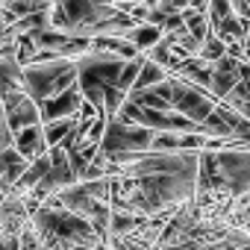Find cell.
Listing matches in <instances>:
<instances>
[{
  "instance_id": "6da1fadb",
  "label": "cell",
  "mask_w": 250,
  "mask_h": 250,
  "mask_svg": "<svg viewBox=\"0 0 250 250\" xmlns=\"http://www.w3.org/2000/svg\"><path fill=\"white\" fill-rule=\"evenodd\" d=\"M80 85V68L77 59H53V62H36L24 68L21 88L42 106L50 97Z\"/></svg>"
},
{
  "instance_id": "7a4b0ae2",
  "label": "cell",
  "mask_w": 250,
  "mask_h": 250,
  "mask_svg": "<svg viewBox=\"0 0 250 250\" xmlns=\"http://www.w3.org/2000/svg\"><path fill=\"white\" fill-rule=\"evenodd\" d=\"M127 65V59L121 56H112V53H85L83 59H77V68H80V88L85 94L88 103H94L103 115L106 109V88L109 85H118L121 80V71ZM106 118V115H103Z\"/></svg>"
},
{
  "instance_id": "3957f363",
  "label": "cell",
  "mask_w": 250,
  "mask_h": 250,
  "mask_svg": "<svg viewBox=\"0 0 250 250\" xmlns=\"http://www.w3.org/2000/svg\"><path fill=\"white\" fill-rule=\"evenodd\" d=\"M153 139H156V133L142 127V124H127L121 118H109V127H106V136L100 142V150L106 156H115V153H147L153 147Z\"/></svg>"
},
{
  "instance_id": "277c9868",
  "label": "cell",
  "mask_w": 250,
  "mask_h": 250,
  "mask_svg": "<svg viewBox=\"0 0 250 250\" xmlns=\"http://www.w3.org/2000/svg\"><path fill=\"white\" fill-rule=\"evenodd\" d=\"M171 85H174V109L180 115L203 124L218 109V100L206 88H200V85H194V83H188L183 77H171Z\"/></svg>"
},
{
  "instance_id": "5b68a950",
  "label": "cell",
  "mask_w": 250,
  "mask_h": 250,
  "mask_svg": "<svg viewBox=\"0 0 250 250\" xmlns=\"http://www.w3.org/2000/svg\"><path fill=\"white\" fill-rule=\"evenodd\" d=\"M0 100H3V121L9 124L15 133L42 124V106H39L24 88L3 91V94H0Z\"/></svg>"
},
{
  "instance_id": "8992f818",
  "label": "cell",
  "mask_w": 250,
  "mask_h": 250,
  "mask_svg": "<svg viewBox=\"0 0 250 250\" xmlns=\"http://www.w3.org/2000/svg\"><path fill=\"white\" fill-rule=\"evenodd\" d=\"M241 83V71H238V59H232L229 53L218 62H212V88L209 94L221 103L232 94V88Z\"/></svg>"
},
{
  "instance_id": "52a82bcc",
  "label": "cell",
  "mask_w": 250,
  "mask_h": 250,
  "mask_svg": "<svg viewBox=\"0 0 250 250\" xmlns=\"http://www.w3.org/2000/svg\"><path fill=\"white\" fill-rule=\"evenodd\" d=\"M83 103H85V94H83L80 85H74V88H68V91L50 97L47 103H42V124H50V121H59V118L80 115Z\"/></svg>"
},
{
  "instance_id": "ba28073f",
  "label": "cell",
  "mask_w": 250,
  "mask_h": 250,
  "mask_svg": "<svg viewBox=\"0 0 250 250\" xmlns=\"http://www.w3.org/2000/svg\"><path fill=\"white\" fill-rule=\"evenodd\" d=\"M130 100L145 106V109H159V112H177L174 109V85L171 80L153 85V88H145V91H130Z\"/></svg>"
},
{
  "instance_id": "9c48e42d",
  "label": "cell",
  "mask_w": 250,
  "mask_h": 250,
  "mask_svg": "<svg viewBox=\"0 0 250 250\" xmlns=\"http://www.w3.org/2000/svg\"><path fill=\"white\" fill-rule=\"evenodd\" d=\"M15 147H18L30 162L39 159V156H44V153L50 150L47 136H44V124H36V127H27V130L15 133Z\"/></svg>"
},
{
  "instance_id": "30bf717a",
  "label": "cell",
  "mask_w": 250,
  "mask_h": 250,
  "mask_svg": "<svg viewBox=\"0 0 250 250\" xmlns=\"http://www.w3.org/2000/svg\"><path fill=\"white\" fill-rule=\"evenodd\" d=\"M30 168V159L18 150V147H3V153H0V177H3V188L15 186Z\"/></svg>"
},
{
  "instance_id": "8fae6325",
  "label": "cell",
  "mask_w": 250,
  "mask_h": 250,
  "mask_svg": "<svg viewBox=\"0 0 250 250\" xmlns=\"http://www.w3.org/2000/svg\"><path fill=\"white\" fill-rule=\"evenodd\" d=\"M174 77H183V80H188V83H194V85H200V88L209 91L212 88V62H206L200 56H191V59H186L177 68Z\"/></svg>"
},
{
  "instance_id": "7c38bea8",
  "label": "cell",
  "mask_w": 250,
  "mask_h": 250,
  "mask_svg": "<svg viewBox=\"0 0 250 250\" xmlns=\"http://www.w3.org/2000/svg\"><path fill=\"white\" fill-rule=\"evenodd\" d=\"M124 39L133 42L142 53H147L150 47H156V44L165 39V30H162V27H156V24H136L133 30L124 33Z\"/></svg>"
},
{
  "instance_id": "4fadbf2b",
  "label": "cell",
  "mask_w": 250,
  "mask_h": 250,
  "mask_svg": "<svg viewBox=\"0 0 250 250\" xmlns=\"http://www.w3.org/2000/svg\"><path fill=\"white\" fill-rule=\"evenodd\" d=\"M80 124V115H71V118H59V121H50V124H44V136H47V145L50 147H59L71 133H74V127Z\"/></svg>"
},
{
  "instance_id": "5bb4252c",
  "label": "cell",
  "mask_w": 250,
  "mask_h": 250,
  "mask_svg": "<svg viewBox=\"0 0 250 250\" xmlns=\"http://www.w3.org/2000/svg\"><path fill=\"white\" fill-rule=\"evenodd\" d=\"M165 80H171V71H168V68H162L159 62L147 59V62H145V68H142V74H139V80H136V88H133V91L153 88V85H159V83H165Z\"/></svg>"
},
{
  "instance_id": "9a60e30c",
  "label": "cell",
  "mask_w": 250,
  "mask_h": 250,
  "mask_svg": "<svg viewBox=\"0 0 250 250\" xmlns=\"http://www.w3.org/2000/svg\"><path fill=\"white\" fill-rule=\"evenodd\" d=\"M56 0H3V9H12L18 18L36 15V12H50Z\"/></svg>"
},
{
  "instance_id": "2e32d148",
  "label": "cell",
  "mask_w": 250,
  "mask_h": 250,
  "mask_svg": "<svg viewBox=\"0 0 250 250\" xmlns=\"http://www.w3.org/2000/svg\"><path fill=\"white\" fill-rule=\"evenodd\" d=\"M224 56H227V42H224L215 30H209V36L203 39V47H200V59L218 62V59H224Z\"/></svg>"
},
{
  "instance_id": "e0dca14e",
  "label": "cell",
  "mask_w": 250,
  "mask_h": 250,
  "mask_svg": "<svg viewBox=\"0 0 250 250\" xmlns=\"http://www.w3.org/2000/svg\"><path fill=\"white\" fill-rule=\"evenodd\" d=\"M145 62H147V56H139V59H130L127 65H124L121 80H118V88H121V91H127V94H130V91L136 88V80H139V74H142Z\"/></svg>"
},
{
  "instance_id": "ac0fdd59",
  "label": "cell",
  "mask_w": 250,
  "mask_h": 250,
  "mask_svg": "<svg viewBox=\"0 0 250 250\" xmlns=\"http://www.w3.org/2000/svg\"><path fill=\"white\" fill-rule=\"evenodd\" d=\"M171 250H227V247L224 244H209V241H200V238H188V241H183Z\"/></svg>"
},
{
  "instance_id": "d6986e66",
  "label": "cell",
  "mask_w": 250,
  "mask_h": 250,
  "mask_svg": "<svg viewBox=\"0 0 250 250\" xmlns=\"http://www.w3.org/2000/svg\"><path fill=\"white\" fill-rule=\"evenodd\" d=\"M244 56H247V62H250V33L244 36Z\"/></svg>"
}]
</instances>
